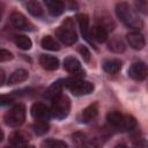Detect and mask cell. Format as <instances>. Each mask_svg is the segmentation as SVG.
<instances>
[{
	"label": "cell",
	"mask_w": 148,
	"mask_h": 148,
	"mask_svg": "<svg viewBox=\"0 0 148 148\" xmlns=\"http://www.w3.org/2000/svg\"><path fill=\"white\" fill-rule=\"evenodd\" d=\"M106 119L109 121L110 125H112L113 127L120 130L121 124H123V119H124V114L120 113L119 111H110L106 116Z\"/></svg>",
	"instance_id": "obj_17"
},
{
	"label": "cell",
	"mask_w": 148,
	"mask_h": 148,
	"mask_svg": "<svg viewBox=\"0 0 148 148\" xmlns=\"http://www.w3.org/2000/svg\"><path fill=\"white\" fill-rule=\"evenodd\" d=\"M10 59H13V54L8 50L0 49V62L1 61H8Z\"/></svg>",
	"instance_id": "obj_29"
},
{
	"label": "cell",
	"mask_w": 148,
	"mask_h": 148,
	"mask_svg": "<svg viewBox=\"0 0 148 148\" xmlns=\"http://www.w3.org/2000/svg\"><path fill=\"white\" fill-rule=\"evenodd\" d=\"M29 74L25 69H17L15 72H13L8 79V83L9 84H16V83H21L23 81H25L28 79Z\"/></svg>",
	"instance_id": "obj_19"
},
{
	"label": "cell",
	"mask_w": 148,
	"mask_h": 148,
	"mask_svg": "<svg viewBox=\"0 0 148 148\" xmlns=\"http://www.w3.org/2000/svg\"><path fill=\"white\" fill-rule=\"evenodd\" d=\"M79 20V25L81 29V32L84 37L86 40H88L89 43H92V40L90 39V30H89V18L86 14H80L77 16Z\"/></svg>",
	"instance_id": "obj_13"
},
{
	"label": "cell",
	"mask_w": 148,
	"mask_h": 148,
	"mask_svg": "<svg viewBox=\"0 0 148 148\" xmlns=\"http://www.w3.org/2000/svg\"><path fill=\"white\" fill-rule=\"evenodd\" d=\"M90 37H91V40L94 39L98 43H104L108 39V31L98 24L90 29Z\"/></svg>",
	"instance_id": "obj_12"
},
{
	"label": "cell",
	"mask_w": 148,
	"mask_h": 148,
	"mask_svg": "<svg viewBox=\"0 0 148 148\" xmlns=\"http://www.w3.org/2000/svg\"><path fill=\"white\" fill-rule=\"evenodd\" d=\"M135 5H136V7H138V9H139L140 12L147 14V8H148L147 1H139V2H136Z\"/></svg>",
	"instance_id": "obj_32"
},
{
	"label": "cell",
	"mask_w": 148,
	"mask_h": 148,
	"mask_svg": "<svg viewBox=\"0 0 148 148\" xmlns=\"http://www.w3.org/2000/svg\"><path fill=\"white\" fill-rule=\"evenodd\" d=\"M40 45H42L43 49L49 50V51H58V50L60 49L58 42H57L53 37H51V36H45V37L42 39Z\"/></svg>",
	"instance_id": "obj_22"
},
{
	"label": "cell",
	"mask_w": 148,
	"mask_h": 148,
	"mask_svg": "<svg viewBox=\"0 0 148 148\" xmlns=\"http://www.w3.org/2000/svg\"><path fill=\"white\" fill-rule=\"evenodd\" d=\"M44 3L52 16H59L65 10V2L61 0H45Z\"/></svg>",
	"instance_id": "obj_10"
},
{
	"label": "cell",
	"mask_w": 148,
	"mask_h": 148,
	"mask_svg": "<svg viewBox=\"0 0 148 148\" xmlns=\"http://www.w3.org/2000/svg\"><path fill=\"white\" fill-rule=\"evenodd\" d=\"M46 146L47 148H68L67 145L60 140H49L46 142Z\"/></svg>",
	"instance_id": "obj_28"
},
{
	"label": "cell",
	"mask_w": 148,
	"mask_h": 148,
	"mask_svg": "<svg viewBox=\"0 0 148 148\" xmlns=\"http://www.w3.org/2000/svg\"><path fill=\"white\" fill-rule=\"evenodd\" d=\"M31 116L37 121H47L50 118V110L43 103H35L31 106Z\"/></svg>",
	"instance_id": "obj_8"
},
{
	"label": "cell",
	"mask_w": 148,
	"mask_h": 148,
	"mask_svg": "<svg viewBox=\"0 0 148 148\" xmlns=\"http://www.w3.org/2000/svg\"><path fill=\"white\" fill-rule=\"evenodd\" d=\"M15 44L22 50H29L32 45V42L28 36L17 35V36H15Z\"/></svg>",
	"instance_id": "obj_24"
},
{
	"label": "cell",
	"mask_w": 148,
	"mask_h": 148,
	"mask_svg": "<svg viewBox=\"0 0 148 148\" xmlns=\"http://www.w3.org/2000/svg\"><path fill=\"white\" fill-rule=\"evenodd\" d=\"M2 139H3V132L0 130V141H2Z\"/></svg>",
	"instance_id": "obj_34"
},
{
	"label": "cell",
	"mask_w": 148,
	"mask_h": 148,
	"mask_svg": "<svg viewBox=\"0 0 148 148\" xmlns=\"http://www.w3.org/2000/svg\"><path fill=\"white\" fill-rule=\"evenodd\" d=\"M74 142H75L77 148H97V146L92 141H89L81 133H76L74 135Z\"/></svg>",
	"instance_id": "obj_20"
},
{
	"label": "cell",
	"mask_w": 148,
	"mask_h": 148,
	"mask_svg": "<svg viewBox=\"0 0 148 148\" xmlns=\"http://www.w3.org/2000/svg\"><path fill=\"white\" fill-rule=\"evenodd\" d=\"M97 113H98L97 105H96V104H91V105L87 106V108L82 111L81 120H82L83 123H89V121L94 120V119L97 117Z\"/></svg>",
	"instance_id": "obj_16"
},
{
	"label": "cell",
	"mask_w": 148,
	"mask_h": 148,
	"mask_svg": "<svg viewBox=\"0 0 148 148\" xmlns=\"http://www.w3.org/2000/svg\"><path fill=\"white\" fill-rule=\"evenodd\" d=\"M3 82H5V72L0 68V87L2 86Z\"/></svg>",
	"instance_id": "obj_33"
},
{
	"label": "cell",
	"mask_w": 148,
	"mask_h": 148,
	"mask_svg": "<svg viewBox=\"0 0 148 148\" xmlns=\"http://www.w3.org/2000/svg\"><path fill=\"white\" fill-rule=\"evenodd\" d=\"M136 126V120L134 117L130 116V114H124V119H123V124L120 127V131L124 132H130L132 130H134Z\"/></svg>",
	"instance_id": "obj_23"
},
{
	"label": "cell",
	"mask_w": 148,
	"mask_h": 148,
	"mask_svg": "<svg viewBox=\"0 0 148 148\" xmlns=\"http://www.w3.org/2000/svg\"><path fill=\"white\" fill-rule=\"evenodd\" d=\"M116 14L118 18L128 28L141 29L143 25L142 20L139 17L136 12L126 2H119L116 6Z\"/></svg>",
	"instance_id": "obj_1"
},
{
	"label": "cell",
	"mask_w": 148,
	"mask_h": 148,
	"mask_svg": "<svg viewBox=\"0 0 148 148\" xmlns=\"http://www.w3.org/2000/svg\"><path fill=\"white\" fill-rule=\"evenodd\" d=\"M10 22L17 29H28L27 27L29 25V23L25 20V17L18 12H13L10 14Z\"/></svg>",
	"instance_id": "obj_15"
},
{
	"label": "cell",
	"mask_w": 148,
	"mask_h": 148,
	"mask_svg": "<svg viewBox=\"0 0 148 148\" xmlns=\"http://www.w3.org/2000/svg\"><path fill=\"white\" fill-rule=\"evenodd\" d=\"M79 51H80V53H81V56H82V58H83L84 61H89L90 60V52H89V50L86 46H83V45L80 46Z\"/></svg>",
	"instance_id": "obj_31"
},
{
	"label": "cell",
	"mask_w": 148,
	"mask_h": 148,
	"mask_svg": "<svg viewBox=\"0 0 148 148\" xmlns=\"http://www.w3.org/2000/svg\"><path fill=\"white\" fill-rule=\"evenodd\" d=\"M10 146L15 148H23L27 146V141L20 133H14L10 136Z\"/></svg>",
	"instance_id": "obj_26"
},
{
	"label": "cell",
	"mask_w": 148,
	"mask_h": 148,
	"mask_svg": "<svg viewBox=\"0 0 148 148\" xmlns=\"http://www.w3.org/2000/svg\"><path fill=\"white\" fill-rule=\"evenodd\" d=\"M56 36L65 45H73L77 40V35L74 30V23L72 18H67L64 24L56 30Z\"/></svg>",
	"instance_id": "obj_2"
},
{
	"label": "cell",
	"mask_w": 148,
	"mask_h": 148,
	"mask_svg": "<svg viewBox=\"0 0 148 148\" xmlns=\"http://www.w3.org/2000/svg\"><path fill=\"white\" fill-rule=\"evenodd\" d=\"M25 7H27L28 12H29L31 15L36 16V17H40V16H43V14H44V9L42 8L40 3L37 2V1H28V2L25 3Z\"/></svg>",
	"instance_id": "obj_21"
},
{
	"label": "cell",
	"mask_w": 148,
	"mask_h": 148,
	"mask_svg": "<svg viewBox=\"0 0 148 148\" xmlns=\"http://www.w3.org/2000/svg\"><path fill=\"white\" fill-rule=\"evenodd\" d=\"M109 50H111L112 52H116V53H120V52H124L125 51V44L121 39L119 38H113L111 39V42L109 43Z\"/></svg>",
	"instance_id": "obj_25"
},
{
	"label": "cell",
	"mask_w": 148,
	"mask_h": 148,
	"mask_svg": "<svg viewBox=\"0 0 148 148\" xmlns=\"http://www.w3.org/2000/svg\"><path fill=\"white\" fill-rule=\"evenodd\" d=\"M24 148H35V147H34V146H25Z\"/></svg>",
	"instance_id": "obj_36"
},
{
	"label": "cell",
	"mask_w": 148,
	"mask_h": 148,
	"mask_svg": "<svg viewBox=\"0 0 148 148\" xmlns=\"http://www.w3.org/2000/svg\"><path fill=\"white\" fill-rule=\"evenodd\" d=\"M116 148H127V147H125V146H118V147H116Z\"/></svg>",
	"instance_id": "obj_35"
},
{
	"label": "cell",
	"mask_w": 148,
	"mask_h": 148,
	"mask_svg": "<svg viewBox=\"0 0 148 148\" xmlns=\"http://www.w3.org/2000/svg\"><path fill=\"white\" fill-rule=\"evenodd\" d=\"M128 75L136 80V81H142L146 79L147 76V67L145 65V62L142 61H136L133 62L128 69Z\"/></svg>",
	"instance_id": "obj_7"
},
{
	"label": "cell",
	"mask_w": 148,
	"mask_h": 148,
	"mask_svg": "<svg viewBox=\"0 0 148 148\" xmlns=\"http://www.w3.org/2000/svg\"><path fill=\"white\" fill-rule=\"evenodd\" d=\"M69 110H71V101L67 96L60 95L52 101L51 112H52L53 117H56L57 119L66 118L69 113Z\"/></svg>",
	"instance_id": "obj_5"
},
{
	"label": "cell",
	"mask_w": 148,
	"mask_h": 148,
	"mask_svg": "<svg viewBox=\"0 0 148 148\" xmlns=\"http://www.w3.org/2000/svg\"><path fill=\"white\" fill-rule=\"evenodd\" d=\"M64 67L68 73L75 75V76H82L84 74V71L82 69L80 61L75 57H72V56L67 57L64 60Z\"/></svg>",
	"instance_id": "obj_6"
},
{
	"label": "cell",
	"mask_w": 148,
	"mask_h": 148,
	"mask_svg": "<svg viewBox=\"0 0 148 148\" xmlns=\"http://www.w3.org/2000/svg\"><path fill=\"white\" fill-rule=\"evenodd\" d=\"M6 148H15V147H13V146H10V145H9V146H8V147H6ZM23 148H24V147H23Z\"/></svg>",
	"instance_id": "obj_37"
},
{
	"label": "cell",
	"mask_w": 148,
	"mask_h": 148,
	"mask_svg": "<svg viewBox=\"0 0 148 148\" xmlns=\"http://www.w3.org/2000/svg\"><path fill=\"white\" fill-rule=\"evenodd\" d=\"M62 87H64V83H62L61 80L56 81V82L52 83V84L49 87V89L46 90V92H45V97L49 98V99H51V101H53L54 98H57L58 96L61 95Z\"/></svg>",
	"instance_id": "obj_14"
},
{
	"label": "cell",
	"mask_w": 148,
	"mask_h": 148,
	"mask_svg": "<svg viewBox=\"0 0 148 148\" xmlns=\"http://www.w3.org/2000/svg\"><path fill=\"white\" fill-rule=\"evenodd\" d=\"M14 101L13 96L9 95H0V106H5V105H9L12 104Z\"/></svg>",
	"instance_id": "obj_30"
},
{
	"label": "cell",
	"mask_w": 148,
	"mask_h": 148,
	"mask_svg": "<svg viewBox=\"0 0 148 148\" xmlns=\"http://www.w3.org/2000/svg\"><path fill=\"white\" fill-rule=\"evenodd\" d=\"M64 82V86H66L73 95L75 96H82V95H88L94 90L92 83L86 80L81 79H66Z\"/></svg>",
	"instance_id": "obj_3"
},
{
	"label": "cell",
	"mask_w": 148,
	"mask_h": 148,
	"mask_svg": "<svg viewBox=\"0 0 148 148\" xmlns=\"http://www.w3.org/2000/svg\"><path fill=\"white\" fill-rule=\"evenodd\" d=\"M126 37H127V42H128L130 46L135 50H141L146 44L143 35L139 31H131L127 34Z\"/></svg>",
	"instance_id": "obj_9"
},
{
	"label": "cell",
	"mask_w": 148,
	"mask_h": 148,
	"mask_svg": "<svg viewBox=\"0 0 148 148\" xmlns=\"http://www.w3.org/2000/svg\"><path fill=\"white\" fill-rule=\"evenodd\" d=\"M121 68V61L118 59H111L105 60L103 64V69L109 74H116Z\"/></svg>",
	"instance_id": "obj_18"
},
{
	"label": "cell",
	"mask_w": 148,
	"mask_h": 148,
	"mask_svg": "<svg viewBox=\"0 0 148 148\" xmlns=\"http://www.w3.org/2000/svg\"><path fill=\"white\" fill-rule=\"evenodd\" d=\"M25 119V108L23 104L14 105L6 114H5V124L9 127H18L24 123Z\"/></svg>",
	"instance_id": "obj_4"
},
{
	"label": "cell",
	"mask_w": 148,
	"mask_h": 148,
	"mask_svg": "<svg viewBox=\"0 0 148 148\" xmlns=\"http://www.w3.org/2000/svg\"><path fill=\"white\" fill-rule=\"evenodd\" d=\"M39 64L46 71H56L59 66V60L53 56L42 54L39 57Z\"/></svg>",
	"instance_id": "obj_11"
},
{
	"label": "cell",
	"mask_w": 148,
	"mask_h": 148,
	"mask_svg": "<svg viewBox=\"0 0 148 148\" xmlns=\"http://www.w3.org/2000/svg\"><path fill=\"white\" fill-rule=\"evenodd\" d=\"M32 128H34V132L37 135H43L49 131L50 126H49L47 121H37L36 124H34Z\"/></svg>",
	"instance_id": "obj_27"
}]
</instances>
